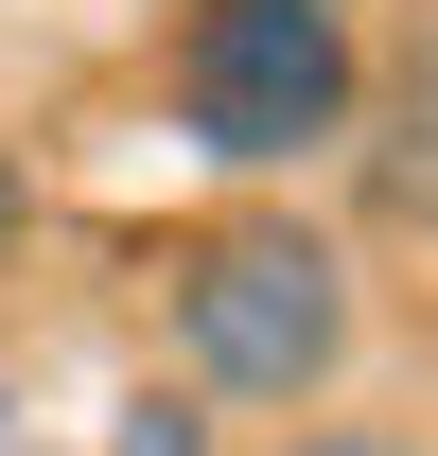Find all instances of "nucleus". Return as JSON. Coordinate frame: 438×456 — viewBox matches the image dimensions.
Returning <instances> with one entry per match:
<instances>
[{
    "instance_id": "obj_4",
    "label": "nucleus",
    "mask_w": 438,
    "mask_h": 456,
    "mask_svg": "<svg viewBox=\"0 0 438 456\" xmlns=\"http://www.w3.org/2000/svg\"><path fill=\"white\" fill-rule=\"evenodd\" d=\"M106 456H228V421H211L193 387H175V369H158V387L123 403V439H106Z\"/></svg>"
},
{
    "instance_id": "obj_6",
    "label": "nucleus",
    "mask_w": 438,
    "mask_h": 456,
    "mask_svg": "<svg viewBox=\"0 0 438 456\" xmlns=\"http://www.w3.org/2000/svg\"><path fill=\"white\" fill-rule=\"evenodd\" d=\"M0 456H36V403H18V369H0Z\"/></svg>"
},
{
    "instance_id": "obj_5",
    "label": "nucleus",
    "mask_w": 438,
    "mask_h": 456,
    "mask_svg": "<svg viewBox=\"0 0 438 456\" xmlns=\"http://www.w3.org/2000/svg\"><path fill=\"white\" fill-rule=\"evenodd\" d=\"M264 456H438L421 421H298V439H264Z\"/></svg>"
},
{
    "instance_id": "obj_7",
    "label": "nucleus",
    "mask_w": 438,
    "mask_h": 456,
    "mask_svg": "<svg viewBox=\"0 0 438 456\" xmlns=\"http://www.w3.org/2000/svg\"><path fill=\"white\" fill-rule=\"evenodd\" d=\"M18 211H36V193H18V159H0V264H18Z\"/></svg>"
},
{
    "instance_id": "obj_3",
    "label": "nucleus",
    "mask_w": 438,
    "mask_h": 456,
    "mask_svg": "<svg viewBox=\"0 0 438 456\" xmlns=\"http://www.w3.org/2000/svg\"><path fill=\"white\" fill-rule=\"evenodd\" d=\"M351 123H369V141H351V175H369V228H421V246H438V0L403 18V53L351 88Z\"/></svg>"
},
{
    "instance_id": "obj_1",
    "label": "nucleus",
    "mask_w": 438,
    "mask_h": 456,
    "mask_svg": "<svg viewBox=\"0 0 438 456\" xmlns=\"http://www.w3.org/2000/svg\"><path fill=\"white\" fill-rule=\"evenodd\" d=\"M158 369L211 421H298L351 369V246L316 211H228L158 246Z\"/></svg>"
},
{
    "instance_id": "obj_2",
    "label": "nucleus",
    "mask_w": 438,
    "mask_h": 456,
    "mask_svg": "<svg viewBox=\"0 0 438 456\" xmlns=\"http://www.w3.org/2000/svg\"><path fill=\"white\" fill-rule=\"evenodd\" d=\"M351 88H369L351 0H193V36H175V141L211 175L333 159L351 141Z\"/></svg>"
}]
</instances>
